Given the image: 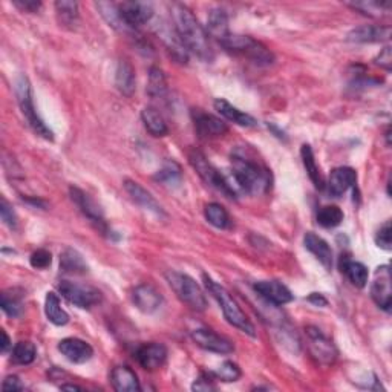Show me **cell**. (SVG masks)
Returning a JSON list of instances; mask_svg holds the SVG:
<instances>
[{
    "label": "cell",
    "mask_w": 392,
    "mask_h": 392,
    "mask_svg": "<svg viewBox=\"0 0 392 392\" xmlns=\"http://www.w3.org/2000/svg\"><path fill=\"white\" fill-rule=\"evenodd\" d=\"M170 14L174 19V28L187 53H194L204 62L213 60V49L209 40V32L198 22L187 6L183 3L170 5Z\"/></svg>",
    "instance_id": "obj_1"
},
{
    "label": "cell",
    "mask_w": 392,
    "mask_h": 392,
    "mask_svg": "<svg viewBox=\"0 0 392 392\" xmlns=\"http://www.w3.org/2000/svg\"><path fill=\"white\" fill-rule=\"evenodd\" d=\"M232 175L227 178L234 194L244 192L248 195H262L272 187V174L259 162L244 156L233 155Z\"/></svg>",
    "instance_id": "obj_2"
},
{
    "label": "cell",
    "mask_w": 392,
    "mask_h": 392,
    "mask_svg": "<svg viewBox=\"0 0 392 392\" xmlns=\"http://www.w3.org/2000/svg\"><path fill=\"white\" fill-rule=\"evenodd\" d=\"M204 283L205 288L210 291V295L216 299V302L219 304L221 310H223L227 322L233 325L234 328H238V330H241L242 333L248 334L250 337H256L254 325L250 322V319L245 316V312L241 310V306L232 297L229 291H227L223 285H219L218 282L213 281L207 274H204Z\"/></svg>",
    "instance_id": "obj_3"
},
{
    "label": "cell",
    "mask_w": 392,
    "mask_h": 392,
    "mask_svg": "<svg viewBox=\"0 0 392 392\" xmlns=\"http://www.w3.org/2000/svg\"><path fill=\"white\" fill-rule=\"evenodd\" d=\"M16 97H17V103L20 106V111H22L24 117L28 121V124L31 126V129L37 133L39 137L53 141L54 140L53 131L49 129L45 121L40 118L39 112L35 111L34 98H32V88H31L30 78H28L25 74H20L16 80Z\"/></svg>",
    "instance_id": "obj_4"
},
{
    "label": "cell",
    "mask_w": 392,
    "mask_h": 392,
    "mask_svg": "<svg viewBox=\"0 0 392 392\" xmlns=\"http://www.w3.org/2000/svg\"><path fill=\"white\" fill-rule=\"evenodd\" d=\"M227 51L233 54H238L245 57V59L252 60L253 63L259 66H268L274 62V55L270 49L261 44V41L254 40L248 35H239V34H229L227 37L221 41Z\"/></svg>",
    "instance_id": "obj_5"
},
{
    "label": "cell",
    "mask_w": 392,
    "mask_h": 392,
    "mask_svg": "<svg viewBox=\"0 0 392 392\" xmlns=\"http://www.w3.org/2000/svg\"><path fill=\"white\" fill-rule=\"evenodd\" d=\"M166 277L169 285L175 291V295L180 297L185 305H189L192 310L204 311L207 308V299H205L204 291L195 282V279L178 272H169Z\"/></svg>",
    "instance_id": "obj_6"
},
{
    "label": "cell",
    "mask_w": 392,
    "mask_h": 392,
    "mask_svg": "<svg viewBox=\"0 0 392 392\" xmlns=\"http://www.w3.org/2000/svg\"><path fill=\"white\" fill-rule=\"evenodd\" d=\"M189 161L192 164V167L196 170V174L203 178L204 183H207L209 185H212V187L223 192V194L229 198H236V194H234L229 181H227V176H224L219 170L213 167L201 151L192 149L189 152Z\"/></svg>",
    "instance_id": "obj_7"
},
{
    "label": "cell",
    "mask_w": 392,
    "mask_h": 392,
    "mask_svg": "<svg viewBox=\"0 0 392 392\" xmlns=\"http://www.w3.org/2000/svg\"><path fill=\"white\" fill-rule=\"evenodd\" d=\"M305 334L306 340H308V349L312 359H316L320 365H333L337 359V348L333 344V340L328 339L316 326H306Z\"/></svg>",
    "instance_id": "obj_8"
},
{
    "label": "cell",
    "mask_w": 392,
    "mask_h": 392,
    "mask_svg": "<svg viewBox=\"0 0 392 392\" xmlns=\"http://www.w3.org/2000/svg\"><path fill=\"white\" fill-rule=\"evenodd\" d=\"M59 291L69 304L82 310H89L102 301V293L98 290L71 281H62L59 283Z\"/></svg>",
    "instance_id": "obj_9"
},
{
    "label": "cell",
    "mask_w": 392,
    "mask_h": 392,
    "mask_svg": "<svg viewBox=\"0 0 392 392\" xmlns=\"http://www.w3.org/2000/svg\"><path fill=\"white\" fill-rule=\"evenodd\" d=\"M118 12L124 30L140 28L153 17L152 5L146 2H123L118 5Z\"/></svg>",
    "instance_id": "obj_10"
},
{
    "label": "cell",
    "mask_w": 392,
    "mask_h": 392,
    "mask_svg": "<svg viewBox=\"0 0 392 392\" xmlns=\"http://www.w3.org/2000/svg\"><path fill=\"white\" fill-rule=\"evenodd\" d=\"M192 339H194L199 348L205 349V351L216 354H230L234 351L232 340L219 336L218 333L209 330V328H196V330L192 331Z\"/></svg>",
    "instance_id": "obj_11"
},
{
    "label": "cell",
    "mask_w": 392,
    "mask_h": 392,
    "mask_svg": "<svg viewBox=\"0 0 392 392\" xmlns=\"http://www.w3.org/2000/svg\"><path fill=\"white\" fill-rule=\"evenodd\" d=\"M71 198L77 204V207L82 210V213L86 216L91 223H94L103 233L108 232V227L104 223V215L100 205L92 199L86 192H83L77 187H71Z\"/></svg>",
    "instance_id": "obj_12"
},
{
    "label": "cell",
    "mask_w": 392,
    "mask_h": 392,
    "mask_svg": "<svg viewBox=\"0 0 392 392\" xmlns=\"http://www.w3.org/2000/svg\"><path fill=\"white\" fill-rule=\"evenodd\" d=\"M371 297H373L375 305L380 306L382 310L384 311L391 310L392 291H391V272L388 265H382L377 268L375 279L373 285H371Z\"/></svg>",
    "instance_id": "obj_13"
},
{
    "label": "cell",
    "mask_w": 392,
    "mask_h": 392,
    "mask_svg": "<svg viewBox=\"0 0 392 392\" xmlns=\"http://www.w3.org/2000/svg\"><path fill=\"white\" fill-rule=\"evenodd\" d=\"M194 121L196 133L204 140L224 137V135L229 132V126H227L223 120L215 115H210V113L196 111L194 112Z\"/></svg>",
    "instance_id": "obj_14"
},
{
    "label": "cell",
    "mask_w": 392,
    "mask_h": 392,
    "mask_svg": "<svg viewBox=\"0 0 392 392\" xmlns=\"http://www.w3.org/2000/svg\"><path fill=\"white\" fill-rule=\"evenodd\" d=\"M391 34V26L362 25L359 28H354L353 31H349L346 40L353 41V44H379V41L389 40Z\"/></svg>",
    "instance_id": "obj_15"
},
{
    "label": "cell",
    "mask_w": 392,
    "mask_h": 392,
    "mask_svg": "<svg viewBox=\"0 0 392 392\" xmlns=\"http://www.w3.org/2000/svg\"><path fill=\"white\" fill-rule=\"evenodd\" d=\"M253 288L262 299L273 305L290 304L295 299L293 293L282 282L277 281H259L253 285Z\"/></svg>",
    "instance_id": "obj_16"
},
{
    "label": "cell",
    "mask_w": 392,
    "mask_h": 392,
    "mask_svg": "<svg viewBox=\"0 0 392 392\" xmlns=\"http://www.w3.org/2000/svg\"><path fill=\"white\" fill-rule=\"evenodd\" d=\"M124 190L127 192V195L132 198V201L135 204H138L141 209L152 212L153 215L164 218L166 216V212L160 205V203L156 201V199L149 194V192L141 187V185L137 181H132V180H126L124 181Z\"/></svg>",
    "instance_id": "obj_17"
},
{
    "label": "cell",
    "mask_w": 392,
    "mask_h": 392,
    "mask_svg": "<svg viewBox=\"0 0 392 392\" xmlns=\"http://www.w3.org/2000/svg\"><path fill=\"white\" fill-rule=\"evenodd\" d=\"M59 351L62 353V355H65L69 362L78 363V365L89 362L92 355H94V349H92L88 342L77 337L63 339L59 344Z\"/></svg>",
    "instance_id": "obj_18"
},
{
    "label": "cell",
    "mask_w": 392,
    "mask_h": 392,
    "mask_svg": "<svg viewBox=\"0 0 392 392\" xmlns=\"http://www.w3.org/2000/svg\"><path fill=\"white\" fill-rule=\"evenodd\" d=\"M132 301L135 306L146 315H151L160 308L162 304V296L160 291L149 283H141L132 293Z\"/></svg>",
    "instance_id": "obj_19"
},
{
    "label": "cell",
    "mask_w": 392,
    "mask_h": 392,
    "mask_svg": "<svg viewBox=\"0 0 392 392\" xmlns=\"http://www.w3.org/2000/svg\"><path fill=\"white\" fill-rule=\"evenodd\" d=\"M137 360L144 369H158L167 360V348L162 344H156V342L142 345L137 351Z\"/></svg>",
    "instance_id": "obj_20"
},
{
    "label": "cell",
    "mask_w": 392,
    "mask_h": 392,
    "mask_svg": "<svg viewBox=\"0 0 392 392\" xmlns=\"http://www.w3.org/2000/svg\"><path fill=\"white\" fill-rule=\"evenodd\" d=\"M357 183V174L351 167H337L334 169L330 180H328V192L334 198H340L346 192L354 187Z\"/></svg>",
    "instance_id": "obj_21"
},
{
    "label": "cell",
    "mask_w": 392,
    "mask_h": 392,
    "mask_svg": "<svg viewBox=\"0 0 392 392\" xmlns=\"http://www.w3.org/2000/svg\"><path fill=\"white\" fill-rule=\"evenodd\" d=\"M305 248L316 256V259L322 263L326 270L333 267V250L325 239L317 236L316 233H306L304 238Z\"/></svg>",
    "instance_id": "obj_22"
},
{
    "label": "cell",
    "mask_w": 392,
    "mask_h": 392,
    "mask_svg": "<svg viewBox=\"0 0 392 392\" xmlns=\"http://www.w3.org/2000/svg\"><path fill=\"white\" fill-rule=\"evenodd\" d=\"M111 383L118 392H138L141 391L137 374L129 366H117L111 373Z\"/></svg>",
    "instance_id": "obj_23"
},
{
    "label": "cell",
    "mask_w": 392,
    "mask_h": 392,
    "mask_svg": "<svg viewBox=\"0 0 392 392\" xmlns=\"http://www.w3.org/2000/svg\"><path fill=\"white\" fill-rule=\"evenodd\" d=\"M115 86L126 97H132L135 89H137V77H135V69L131 62L120 60L115 73Z\"/></svg>",
    "instance_id": "obj_24"
},
{
    "label": "cell",
    "mask_w": 392,
    "mask_h": 392,
    "mask_svg": "<svg viewBox=\"0 0 392 392\" xmlns=\"http://www.w3.org/2000/svg\"><path fill=\"white\" fill-rule=\"evenodd\" d=\"M215 109L223 115L224 118H227L232 123L238 124V126H244V127H253L256 126V120L248 115V113L239 111L238 108H234L233 104H230L227 100L224 98H218L215 100Z\"/></svg>",
    "instance_id": "obj_25"
},
{
    "label": "cell",
    "mask_w": 392,
    "mask_h": 392,
    "mask_svg": "<svg viewBox=\"0 0 392 392\" xmlns=\"http://www.w3.org/2000/svg\"><path fill=\"white\" fill-rule=\"evenodd\" d=\"M207 31L212 37H215L219 41V44L230 34L229 16H227V12L223 8H213L209 12Z\"/></svg>",
    "instance_id": "obj_26"
},
{
    "label": "cell",
    "mask_w": 392,
    "mask_h": 392,
    "mask_svg": "<svg viewBox=\"0 0 392 392\" xmlns=\"http://www.w3.org/2000/svg\"><path fill=\"white\" fill-rule=\"evenodd\" d=\"M141 120L144 123V127L147 129V132L152 135V137H166L169 133V127L166 120L162 118L161 113L158 112V109L155 108H144L141 111Z\"/></svg>",
    "instance_id": "obj_27"
},
{
    "label": "cell",
    "mask_w": 392,
    "mask_h": 392,
    "mask_svg": "<svg viewBox=\"0 0 392 392\" xmlns=\"http://www.w3.org/2000/svg\"><path fill=\"white\" fill-rule=\"evenodd\" d=\"M340 268L348 277V281L351 282L354 287L357 288H365L368 283V268L363 265L362 262L357 261H351L348 258H342L340 262Z\"/></svg>",
    "instance_id": "obj_28"
},
{
    "label": "cell",
    "mask_w": 392,
    "mask_h": 392,
    "mask_svg": "<svg viewBox=\"0 0 392 392\" xmlns=\"http://www.w3.org/2000/svg\"><path fill=\"white\" fill-rule=\"evenodd\" d=\"M60 268L62 272L69 274H84L88 273V263L83 256L74 248H66L60 254Z\"/></svg>",
    "instance_id": "obj_29"
},
{
    "label": "cell",
    "mask_w": 392,
    "mask_h": 392,
    "mask_svg": "<svg viewBox=\"0 0 392 392\" xmlns=\"http://www.w3.org/2000/svg\"><path fill=\"white\" fill-rule=\"evenodd\" d=\"M301 156H302V162L305 166L306 174H308L311 183L315 184V187L317 190H324L325 189V180L322 174H320V169L317 167L316 164V158H315V152L310 144H304L301 149Z\"/></svg>",
    "instance_id": "obj_30"
},
{
    "label": "cell",
    "mask_w": 392,
    "mask_h": 392,
    "mask_svg": "<svg viewBox=\"0 0 392 392\" xmlns=\"http://www.w3.org/2000/svg\"><path fill=\"white\" fill-rule=\"evenodd\" d=\"M45 315L51 324L63 326L69 322V315L62 308L60 299L55 293H48L45 299Z\"/></svg>",
    "instance_id": "obj_31"
},
{
    "label": "cell",
    "mask_w": 392,
    "mask_h": 392,
    "mask_svg": "<svg viewBox=\"0 0 392 392\" xmlns=\"http://www.w3.org/2000/svg\"><path fill=\"white\" fill-rule=\"evenodd\" d=\"M155 180L167 185V187H178L183 181V170L180 164L175 161H167L160 172L155 175Z\"/></svg>",
    "instance_id": "obj_32"
},
{
    "label": "cell",
    "mask_w": 392,
    "mask_h": 392,
    "mask_svg": "<svg viewBox=\"0 0 392 392\" xmlns=\"http://www.w3.org/2000/svg\"><path fill=\"white\" fill-rule=\"evenodd\" d=\"M204 215H205V219L209 221V224L216 227V229L225 230L230 227L229 212H227L221 204H216V203L207 204L204 209Z\"/></svg>",
    "instance_id": "obj_33"
},
{
    "label": "cell",
    "mask_w": 392,
    "mask_h": 392,
    "mask_svg": "<svg viewBox=\"0 0 392 392\" xmlns=\"http://www.w3.org/2000/svg\"><path fill=\"white\" fill-rule=\"evenodd\" d=\"M57 17H59L60 24L63 26L74 28L78 22V3L77 2H68V0H62V2L55 3Z\"/></svg>",
    "instance_id": "obj_34"
},
{
    "label": "cell",
    "mask_w": 392,
    "mask_h": 392,
    "mask_svg": "<svg viewBox=\"0 0 392 392\" xmlns=\"http://www.w3.org/2000/svg\"><path fill=\"white\" fill-rule=\"evenodd\" d=\"M167 92V83L164 73L160 68H151L149 71V84H147V94L152 98H161L166 95Z\"/></svg>",
    "instance_id": "obj_35"
},
{
    "label": "cell",
    "mask_w": 392,
    "mask_h": 392,
    "mask_svg": "<svg viewBox=\"0 0 392 392\" xmlns=\"http://www.w3.org/2000/svg\"><path fill=\"white\" fill-rule=\"evenodd\" d=\"M344 221V212L337 205H325L317 212V223L325 229H334Z\"/></svg>",
    "instance_id": "obj_36"
},
{
    "label": "cell",
    "mask_w": 392,
    "mask_h": 392,
    "mask_svg": "<svg viewBox=\"0 0 392 392\" xmlns=\"http://www.w3.org/2000/svg\"><path fill=\"white\" fill-rule=\"evenodd\" d=\"M349 6L371 17H380L391 11V2H379V0H368V2H354Z\"/></svg>",
    "instance_id": "obj_37"
},
{
    "label": "cell",
    "mask_w": 392,
    "mask_h": 392,
    "mask_svg": "<svg viewBox=\"0 0 392 392\" xmlns=\"http://www.w3.org/2000/svg\"><path fill=\"white\" fill-rule=\"evenodd\" d=\"M37 357V349L31 342H19L12 349V359L19 365H31Z\"/></svg>",
    "instance_id": "obj_38"
},
{
    "label": "cell",
    "mask_w": 392,
    "mask_h": 392,
    "mask_svg": "<svg viewBox=\"0 0 392 392\" xmlns=\"http://www.w3.org/2000/svg\"><path fill=\"white\" fill-rule=\"evenodd\" d=\"M0 306H2L5 315H8L10 317H19L20 312H22V310H24L22 296L14 295V291L11 295L3 293L2 301H0Z\"/></svg>",
    "instance_id": "obj_39"
},
{
    "label": "cell",
    "mask_w": 392,
    "mask_h": 392,
    "mask_svg": "<svg viewBox=\"0 0 392 392\" xmlns=\"http://www.w3.org/2000/svg\"><path fill=\"white\" fill-rule=\"evenodd\" d=\"M213 375L216 377V380L221 382H225V383H232V382H238L241 379V368L236 365L234 362H224L223 365H221Z\"/></svg>",
    "instance_id": "obj_40"
},
{
    "label": "cell",
    "mask_w": 392,
    "mask_h": 392,
    "mask_svg": "<svg viewBox=\"0 0 392 392\" xmlns=\"http://www.w3.org/2000/svg\"><path fill=\"white\" fill-rule=\"evenodd\" d=\"M375 244L377 247H380L383 248V250H386L389 252L391 248H392V239H391V223L389 221H386L382 227H380V230L375 233Z\"/></svg>",
    "instance_id": "obj_41"
},
{
    "label": "cell",
    "mask_w": 392,
    "mask_h": 392,
    "mask_svg": "<svg viewBox=\"0 0 392 392\" xmlns=\"http://www.w3.org/2000/svg\"><path fill=\"white\" fill-rule=\"evenodd\" d=\"M30 262H31V265H32L34 268L44 270V268H48L49 265H51L53 256H51V253H49L48 250H44V248H40V250L34 252V253L31 254Z\"/></svg>",
    "instance_id": "obj_42"
},
{
    "label": "cell",
    "mask_w": 392,
    "mask_h": 392,
    "mask_svg": "<svg viewBox=\"0 0 392 392\" xmlns=\"http://www.w3.org/2000/svg\"><path fill=\"white\" fill-rule=\"evenodd\" d=\"M0 216H2V221L10 227V229H16L17 216H16V213H14L10 203L6 201L5 198H2V201H0Z\"/></svg>",
    "instance_id": "obj_43"
},
{
    "label": "cell",
    "mask_w": 392,
    "mask_h": 392,
    "mask_svg": "<svg viewBox=\"0 0 392 392\" xmlns=\"http://www.w3.org/2000/svg\"><path fill=\"white\" fill-rule=\"evenodd\" d=\"M216 377L213 374H201V377L194 383L192 389L194 391H215L216 384H215Z\"/></svg>",
    "instance_id": "obj_44"
},
{
    "label": "cell",
    "mask_w": 392,
    "mask_h": 392,
    "mask_svg": "<svg viewBox=\"0 0 392 392\" xmlns=\"http://www.w3.org/2000/svg\"><path fill=\"white\" fill-rule=\"evenodd\" d=\"M375 65H379L384 71L392 69V48L386 46L382 49V53L375 57Z\"/></svg>",
    "instance_id": "obj_45"
},
{
    "label": "cell",
    "mask_w": 392,
    "mask_h": 392,
    "mask_svg": "<svg viewBox=\"0 0 392 392\" xmlns=\"http://www.w3.org/2000/svg\"><path fill=\"white\" fill-rule=\"evenodd\" d=\"M2 389L8 392H16V391H24L25 386L22 384V382L19 380V377L8 375L2 383Z\"/></svg>",
    "instance_id": "obj_46"
},
{
    "label": "cell",
    "mask_w": 392,
    "mask_h": 392,
    "mask_svg": "<svg viewBox=\"0 0 392 392\" xmlns=\"http://www.w3.org/2000/svg\"><path fill=\"white\" fill-rule=\"evenodd\" d=\"M14 5H16L17 8H20L22 11L35 12V11H39L41 2H39V0H14Z\"/></svg>",
    "instance_id": "obj_47"
},
{
    "label": "cell",
    "mask_w": 392,
    "mask_h": 392,
    "mask_svg": "<svg viewBox=\"0 0 392 392\" xmlns=\"http://www.w3.org/2000/svg\"><path fill=\"white\" fill-rule=\"evenodd\" d=\"M308 302L315 304V305H317V306H326V305H328L326 299H325L322 295H319V293H311L310 297H308Z\"/></svg>",
    "instance_id": "obj_48"
},
{
    "label": "cell",
    "mask_w": 392,
    "mask_h": 392,
    "mask_svg": "<svg viewBox=\"0 0 392 392\" xmlns=\"http://www.w3.org/2000/svg\"><path fill=\"white\" fill-rule=\"evenodd\" d=\"M10 348H11V340L8 337V334H6V331L2 330V344H0V351L5 354V353H8Z\"/></svg>",
    "instance_id": "obj_49"
},
{
    "label": "cell",
    "mask_w": 392,
    "mask_h": 392,
    "mask_svg": "<svg viewBox=\"0 0 392 392\" xmlns=\"http://www.w3.org/2000/svg\"><path fill=\"white\" fill-rule=\"evenodd\" d=\"M62 389L63 391H82V388L77 386V384H62Z\"/></svg>",
    "instance_id": "obj_50"
}]
</instances>
